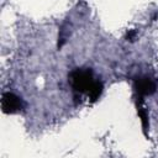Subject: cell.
Returning a JSON list of instances; mask_svg holds the SVG:
<instances>
[{"label": "cell", "instance_id": "cell-1", "mask_svg": "<svg viewBox=\"0 0 158 158\" xmlns=\"http://www.w3.org/2000/svg\"><path fill=\"white\" fill-rule=\"evenodd\" d=\"M96 80L94 79L93 72L88 68H83V69H75L72 74H70V83L72 86L75 91L78 93H83L86 94L90 91V89L93 88L94 83Z\"/></svg>", "mask_w": 158, "mask_h": 158}, {"label": "cell", "instance_id": "cell-2", "mask_svg": "<svg viewBox=\"0 0 158 158\" xmlns=\"http://www.w3.org/2000/svg\"><path fill=\"white\" fill-rule=\"evenodd\" d=\"M1 109L5 114L19 112L22 109V101L12 93H4L1 98Z\"/></svg>", "mask_w": 158, "mask_h": 158}, {"label": "cell", "instance_id": "cell-3", "mask_svg": "<svg viewBox=\"0 0 158 158\" xmlns=\"http://www.w3.org/2000/svg\"><path fill=\"white\" fill-rule=\"evenodd\" d=\"M135 89L141 96L151 95L156 91V83L151 78L143 77V78H139L135 81Z\"/></svg>", "mask_w": 158, "mask_h": 158}, {"label": "cell", "instance_id": "cell-4", "mask_svg": "<svg viewBox=\"0 0 158 158\" xmlns=\"http://www.w3.org/2000/svg\"><path fill=\"white\" fill-rule=\"evenodd\" d=\"M102 89H104L102 83H101L100 80H96V81L94 83L93 88L90 89V91L88 93V98L90 99V101H96V100L100 98V95H101V93H102Z\"/></svg>", "mask_w": 158, "mask_h": 158}]
</instances>
